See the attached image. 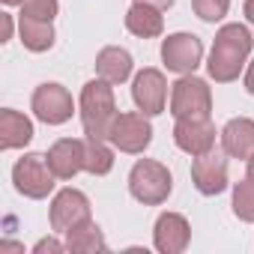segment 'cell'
Here are the masks:
<instances>
[{"mask_svg":"<svg viewBox=\"0 0 254 254\" xmlns=\"http://www.w3.org/2000/svg\"><path fill=\"white\" fill-rule=\"evenodd\" d=\"M251 33L245 24H224L218 33H215V42H212V51H209V78L218 81V84H230L239 78L248 54H251Z\"/></svg>","mask_w":254,"mask_h":254,"instance_id":"cell-1","label":"cell"},{"mask_svg":"<svg viewBox=\"0 0 254 254\" xmlns=\"http://www.w3.org/2000/svg\"><path fill=\"white\" fill-rule=\"evenodd\" d=\"M117 120V102L111 81H87L81 90V126L90 141H111V126Z\"/></svg>","mask_w":254,"mask_h":254,"instance_id":"cell-2","label":"cell"},{"mask_svg":"<svg viewBox=\"0 0 254 254\" xmlns=\"http://www.w3.org/2000/svg\"><path fill=\"white\" fill-rule=\"evenodd\" d=\"M174 189V180H171V171L156 162V159H138L135 168L129 171V191L135 200H141L144 206H159L168 200Z\"/></svg>","mask_w":254,"mask_h":254,"instance_id":"cell-3","label":"cell"},{"mask_svg":"<svg viewBox=\"0 0 254 254\" xmlns=\"http://www.w3.org/2000/svg\"><path fill=\"white\" fill-rule=\"evenodd\" d=\"M171 114L174 120H209L212 114V93L203 78L183 75L171 87Z\"/></svg>","mask_w":254,"mask_h":254,"instance_id":"cell-4","label":"cell"},{"mask_svg":"<svg viewBox=\"0 0 254 254\" xmlns=\"http://www.w3.org/2000/svg\"><path fill=\"white\" fill-rule=\"evenodd\" d=\"M54 180H57V174L51 171L48 156H42V153H27L12 168V183H15L18 194H24L30 200L48 197L51 189H54Z\"/></svg>","mask_w":254,"mask_h":254,"instance_id":"cell-5","label":"cell"},{"mask_svg":"<svg viewBox=\"0 0 254 254\" xmlns=\"http://www.w3.org/2000/svg\"><path fill=\"white\" fill-rule=\"evenodd\" d=\"M153 141V126L147 120V114H117L114 126H111V144L120 150V153H129V156H138L150 147Z\"/></svg>","mask_w":254,"mask_h":254,"instance_id":"cell-6","label":"cell"},{"mask_svg":"<svg viewBox=\"0 0 254 254\" xmlns=\"http://www.w3.org/2000/svg\"><path fill=\"white\" fill-rule=\"evenodd\" d=\"M30 108H33L36 120H42L45 126H63L72 117L75 102H72L66 87H60V84H39L33 90Z\"/></svg>","mask_w":254,"mask_h":254,"instance_id":"cell-7","label":"cell"},{"mask_svg":"<svg viewBox=\"0 0 254 254\" xmlns=\"http://www.w3.org/2000/svg\"><path fill=\"white\" fill-rule=\"evenodd\" d=\"M200 57H203V42L194 33H171L162 42V60L171 72L191 75L200 66Z\"/></svg>","mask_w":254,"mask_h":254,"instance_id":"cell-8","label":"cell"},{"mask_svg":"<svg viewBox=\"0 0 254 254\" xmlns=\"http://www.w3.org/2000/svg\"><path fill=\"white\" fill-rule=\"evenodd\" d=\"M90 221V200L78 189H63L51 200V230L54 233H69L72 227Z\"/></svg>","mask_w":254,"mask_h":254,"instance_id":"cell-9","label":"cell"},{"mask_svg":"<svg viewBox=\"0 0 254 254\" xmlns=\"http://www.w3.org/2000/svg\"><path fill=\"white\" fill-rule=\"evenodd\" d=\"M227 153H218L215 147L203 156H194L191 162V183L200 194H221L227 189Z\"/></svg>","mask_w":254,"mask_h":254,"instance_id":"cell-10","label":"cell"},{"mask_svg":"<svg viewBox=\"0 0 254 254\" xmlns=\"http://www.w3.org/2000/svg\"><path fill=\"white\" fill-rule=\"evenodd\" d=\"M132 99L138 105L141 114L147 117H156L165 111V102H168V81L159 69H141L135 75V84H132Z\"/></svg>","mask_w":254,"mask_h":254,"instance_id":"cell-11","label":"cell"},{"mask_svg":"<svg viewBox=\"0 0 254 254\" xmlns=\"http://www.w3.org/2000/svg\"><path fill=\"white\" fill-rule=\"evenodd\" d=\"M174 141L191 159L194 156H203V153H209L215 147V126L209 120H177V126H174Z\"/></svg>","mask_w":254,"mask_h":254,"instance_id":"cell-12","label":"cell"},{"mask_svg":"<svg viewBox=\"0 0 254 254\" xmlns=\"http://www.w3.org/2000/svg\"><path fill=\"white\" fill-rule=\"evenodd\" d=\"M191 239V227L186 221V215L180 212H162L156 218V227H153V242L162 254H180L186 251Z\"/></svg>","mask_w":254,"mask_h":254,"instance_id":"cell-13","label":"cell"},{"mask_svg":"<svg viewBox=\"0 0 254 254\" xmlns=\"http://www.w3.org/2000/svg\"><path fill=\"white\" fill-rule=\"evenodd\" d=\"M84 147H87V141H78V138H60L57 144H51V150L45 156H48V165L57 174V180H72L75 174L84 171Z\"/></svg>","mask_w":254,"mask_h":254,"instance_id":"cell-14","label":"cell"},{"mask_svg":"<svg viewBox=\"0 0 254 254\" xmlns=\"http://www.w3.org/2000/svg\"><path fill=\"white\" fill-rule=\"evenodd\" d=\"M221 150L230 159H251L254 156V120L236 117L221 129Z\"/></svg>","mask_w":254,"mask_h":254,"instance_id":"cell-15","label":"cell"},{"mask_svg":"<svg viewBox=\"0 0 254 254\" xmlns=\"http://www.w3.org/2000/svg\"><path fill=\"white\" fill-rule=\"evenodd\" d=\"M30 141H33V123L24 114L12 111V108L0 111V147L3 150H18V147H24Z\"/></svg>","mask_w":254,"mask_h":254,"instance_id":"cell-16","label":"cell"},{"mask_svg":"<svg viewBox=\"0 0 254 254\" xmlns=\"http://www.w3.org/2000/svg\"><path fill=\"white\" fill-rule=\"evenodd\" d=\"M96 72H99V78H105L111 84H123L132 75V54L120 45H108L96 57Z\"/></svg>","mask_w":254,"mask_h":254,"instance_id":"cell-17","label":"cell"},{"mask_svg":"<svg viewBox=\"0 0 254 254\" xmlns=\"http://www.w3.org/2000/svg\"><path fill=\"white\" fill-rule=\"evenodd\" d=\"M126 30L141 36V39H156L165 30V18L162 9L147 6V3H132V9L126 12Z\"/></svg>","mask_w":254,"mask_h":254,"instance_id":"cell-18","label":"cell"},{"mask_svg":"<svg viewBox=\"0 0 254 254\" xmlns=\"http://www.w3.org/2000/svg\"><path fill=\"white\" fill-rule=\"evenodd\" d=\"M66 248L72 254H96V251H105L108 242L102 236V227L90 218V221H84L66 233Z\"/></svg>","mask_w":254,"mask_h":254,"instance_id":"cell-19","label":"cell"},{"mask_svg":"<svg viewBox=\"0 0 254 254\" xmlns=\"http://www.w3.org/2000/svg\"><path fill=\"white\" fill-rule=\"evenodd\" d=\"M18 33H21V42H24L27 51L42 54V51H48L54 45V24L51 21H39V18L21 15L18 18Z\"/></svg>","mask_w":254,"mask_h":254,"instance_id":"cell-20","label":"cell"},{"mask_svg":"<svg viewBox=\"0 0 254 254\" xmlns=\"http://www.w3.org/2000/svg\"><path fill=\"white\" fill-rule=\"evenodd\" d=\"M114 168V153L105 141H90L87 138V147H84V171L93 174V177H105L111 174Z\"/></svg>","mask_w":254,"mask_h":254,"instance_id":"cell-21","label":"cell"},{"mask_svg":"<svg viewBox=\"0 0 254 254\" xmlns=\"http://www.w3.org/2000/svg\"><path fill=\"white\" fill-rule=\"evenodd\" d=\"M233 215L239 221H254V180L251 177L233 186Z\"/></svg>","mask_w":254,"mask_h":254,"instance_id":"cell-22","label":"cell"},{"mask_svg":"<svg viewBox=\"0 0 254 254\" xmlns=\"http://www.w3.org/2000/svg\"><path fill=\"white\" fill-rule=\"evenodd\" d=\"M191 6H194L197 18H203V21L215 24V21H221V18L227 15L230 0H191Z\"/></svg>","mask_w":254,"mask_h":254,"instance_id":"cell-23","label":"cell"},{"mask_svg":"<svg viewBox=\"0 0 254 254\" xmlns=\"http://www.w3.org/2000/svg\"><path fill=\"white\" fill-rule=\"evenodd\" d=\"M21 15L39 18V21H54L57 0H24V3H21Z\"/></svg>","mask_w":254,"mask_h":254,"instance_id":"cell-24","label":"cell"},{"mask_svg":"<svg viewBox=\"0 0 254 254\" xmlns=\"http://www.w3.org/2000/svg\"><path fill=\"white\" fill-rule=\"evenodd\" d=\"M33 251H36V254H45V251H48V254H60V251H69V248H66L63 242H57V239H39V242L33 245Z\"/></svg>","mask_w":254,"mask_h":254,"instance_id":"cell-25","label":"cell"},{"mask_svg":"<svg viewBox=\"0 0 254 254\" xmlns=\"http://www.w3.org/2000/svg\"><path fill=\"white\" fill-rule=\"evenodd\" d=\"M135 3H147V6H156V9H171L174 6V0H135Z\"/></svg>","mask_w":254,"mask_h":254,"instance_id":"cell-26","label":"cell"},{"mask_svg":"<svg viewBox=\"0 0 254 254\" xmlns=\"http://www.w3.org/2000/svg\"><path fill=\"white\" fill-rule=\"evenodd\" d=\"M0 24H3V36H0V42H6L12 36V15H0Z\"/></svg>","mask_w":254,"mask_h":254,"instance_id":"cell-27","label":"cell"},{"mask_svg":"<svg viewBox=\"0 0 254 254\" xmlns=\"http://www.w3.org/2000/svg\"><path fill=\"white\" fill-rule=\"evenodd\" d=\"M245 90L254 96V60L248 63V72H245Z\"/></svg>","mask_w":254,"mask_h":254,"instance_id":"cell-28","label":"cell"},{"mask_svg":"<svg viewBox=\"0 0 254 254\" xmlns=\"http://www.w3.org/2000/svg\"><path fill=\"white\" fill-rule=\"evenodd\" d=\"M242 12H245V18L254 24V0H245V6H242Z\"/></svg>","mask_w":254,"mask_h":254,"instance_id":"cell-29","label":"cell"},{"mask_svg":"<svg viewBox=\"0 0 254 254\" xmlns=\"http://www.w3.org/2000/svg\"><path fill=\"white\" fill-rule=\"evenodd\" d=\"M248 177H251V180H254V156H251V159H248Z\"/></svg>","mask_w":254,"mask_h":254,"instance_id":"cell-30","label":"cell"},{"mask_svg":"<svg viewBox=\"0 0 254 254\" xmlns=\"http://www.w3.org/2000/svg\"><path fill=\"white\" fill-rule=\"evenodd\" d=\"M3 3L6 6H15V3H24V0H3Z\"/></svg>","mask_w":254,"mask_h":254,"instance_id":"cell-31","label":"cell"}]
</instances>
